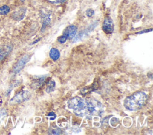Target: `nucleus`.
Segmentation results:
<instances>
[{"label":"nucleus","instance_id":"obj_3","mask_svg":"<svg viewBox=\"0 0 153 135\" xmlns=\"http://www.w3.org/2000/svg\"><path fill=\"white\" fill-rule=\"evenodd\" d=\"M98 23H99L98 20H96V21H93L87 28H85V29L81 31L76 36H75L74 39L73 40V42H78V41L83 39L84 38H85L86 36H88V34L90 32H91L94 30V29L98 25Z\"/></svg>","mask_w":153,"mask_h":135},{"label":"nucleus","instance_id":"obj_6","mask_svg":"<svg viewBox=\"0 0 153 135\" xmlns=\"http://www.w3.org/2000/svg\"><path fill=\"white\" fill-rule=\"evenodd\" d=\"M102 29L103 32L106 34H111L114 32V23L112 18L110 17L106 16L105 17V19L102 24Z\"/></svg>","mask_w":153,"mask_h":135},{"label":"nucleus","instance_id":"obj_18","mask_svg":"<svg viewBox=\"0 0 153 135\" xmlns=\"http://www.w3.org/2000/svg\"><path fill=\"white\" fill-rule=\"evenodd\" d=\"M67 39H68L66 38V37L62 34V36H59V37L57 38V42H59L60 43H65V42L66 41Z\"/></svg>","mask_w":153,"mask_h":135},{"label":"nucleus","instance_id":"obj_1","mask_svg":"<svg viewBox=\"0 0 153 135\" xmlns=\"http://www.w3.org/2000/svg\"><path fill=\"white\" fill-rule=\"evenodd\" d=\"M67 106L79 117L100 116L103 111L101 102L90 98L83 99L79 96L73 97L68 101Z\"/></svg>","mask_w":153,"mask_h":135},{"label":"nucleus","instance_id":"obj_2","mask_svg":"<svg viewBox=\"0 0 153 135\" xmlns=\"http://www.w3.org/2000/svg\"><path fill=\"white\" fill-rule=\"evenodd\" d=\"M147 95L143 92H137L127 96L124 101V107L129 111H137L145 104Z\"/></svg>","mask_w":153,"mask_h":135},{"label":"nucleus","instance_id":"obj_10","mask_svg":"<svg viewBox=\"0 0 153 135\" xmlns=\"http://www.w3.org/2000/svg\"><path fill=\"white\" fill-rule=\"evenodd\" d=\"M41 17L42 19V27L41 29V32H43L47 26L49 25L51 21L50 18V13L49 12H42L41 14Z\"/></svg>","mask_w":153,"mask_h":135},{"label":"nucleus","instance_id":"obj_8","mask_svg":"<svg viewBox=\"0 0 153 135\" xmlns=\"http://www.w3.org/2000/svg\"><path fill=\"white\" fill-rule=\"evenodd\" d=\"M13 49L11 45H5L0 48V61L3 60L10 53Z\"/></svg>","mask_w":153,"mask_h":135},{"label":"nucleus","instance_id":"obj_16","mask_svg":"<svg viewBox=\"0 0 153 135\" xmlns=\"http://www.w3.org/2000/svg\"><path fill=\"white\" fill-rule=\"evenodd\" d=\"M63 133V131L59 128H50L48 131L49 134H61Z\"/></svg>","mask_w":153,"mask_h":135},{"label":"nucleus","instance_id":"obj_11","mask_svg":"<svg viewBox=\"0 0 153 135\" xmlns=\"http://www.w3.org/2000/svg\"><path fill=\"white\" fill-rule=\"evenodd\" d=\"M60 54L59 51L55 48H52L49 52V56L51 59L53 61H57L59 57H60Z\"/></svg>","mask_w":153,"mask_h":135},{"label":"nucleus","instance_id":"obj_12","mask_svg":"<svg viewBox=\"0 0 153 135\" xmlns=\"http://www.w3.org/2000/svg\"><path fill=\"white\" fill-rule=\"evenodd\" d=\"M98 83L97 82H94L93 84H92L91 86H87L86 87H84L82 89V90L81 91V92L82 93V95H85V93H87L88 92H92L94 90H96V89L98 88Z\"/></svg>","mask_w":153,"mask_h":135},{"label":"nucleus","instance_id":"obj_5","mask_svg":"<svg viewBox=\"0 0 153 135\" xmlns=\"http://www.w3.org/2000/svg\"><path fill=\"white\" fill-rule=\"evenodd\" d=\"M30 58V56L28 54H26V55H25L24 56H23L18 61V62L16 63V64L14 67L13 70V73L14 74H17V73H19L23 69V68L25 67V64L29 61Z\"/></svg>","mask_w":153,"mask_h":135},{"label":"nucleus","instance_id":"obj_7","mask_svg":"<svg viewBox=\"0 0 153 135\" xmlns=\"http://www.w3.org/2000/svg\"><path fill=\"white\" fill-rule=\"evenodd\" d=\"M77 32V27L75 25H69L64 30L63 32V35L66 37L67 39H73Z\"/></svg>","mask_w":153,"mask_h":135},{"label":"nucleus","instance_id":"obj_13","mask_svg":"<svg viewBox=\"0 0 153 135\" xmlns=\"http://www.w3.org/2000/svg\"><path fill=\"white\" fill-rule=\"evenodd\" d=\"M45 76H44L36 79L32 84L33 88L36 89V88L39 87L45 82Z\"/></svg>","mask_w":153,"mask_h":135},{"label":"nucleus","instance_id":"obj_21","mask_svg":"<svg viewBox=\"0 0 153 135\" xmlns=\"http://www.w3.org/2000/svg\"><path fill=\"white\" fill-rule=\"evenodd\" d=\"M152 30V29H145L144 30H142L140 32H139L137 33H136L137 34H142V33H147V32H151Z\"/></svg>","mask_w":153,"mask_h":135},{"label":"nucleus","instance_id":"obj_22","mask_svg":"<svg viewBox=\"0 0 153 135\" xmlns=\"http://www.w3.org/2000/svg\"><path fill=\"white\" fill-rule=\"evenodd\" d=\"M7 114V112L5 109H2L0 111V119L1 117H3L4 116H5Z\"/></svg>","mask_w":153,"mask_h":135},{"label":"nucleus","instance_id":"obj_24","mask_svg":"<svg viewBox=\"0 0 153 135\" xmlns=\"http://www.w3.org/2000/svg\"><path fill=\"white\" fill-rule=\"evenodd\" d=\"M20 1H22V2H23V1H25V0H20Z\"/></svg>","mask_w":153,"mask_h":135},{"label":"nucleus","instance_id":"obj_19","mask_svg":"<svg viewBox=\"0 0 153 135\" xmlns=\"http://www.w3.org/2000/svg\"><path fill=\"white\" fill-rule=\"evenodd\" d=\"M50 2L55 4H61L63 2H65L66 0H48Z\"/></svg>","mask_w":153,"mask_h":135},{"label":"nucleus","instance_id":"obj_23","mask_svg":"<svg viewBox=\"0 0 153 135\" xmlns=\"http://www.w3.org/2000/svg\"><path fill=\"white\" fill-rule=\"evenodd\" d=\"M39 40H40V38H39V39H37L36 40H35L34 42H32V44H35V43H37L38 41H39Z\"/></svg>","mask_w":153,"mask_h":135},{"label":"nucleus","instance_id":"obj_9","mask_svg":"<svg viewBox=\"0 0 153 135\" xmlns=\"http://www.w3.org/2000/svg\"><path fill=\"white\" fill-rule=\"evenodd\" d=\"M26 10L25 8L22 7L20 8L19 9H18L17 10L15 11L13 14H12V18L17 21H19L21 20L23 18V17H25V13H26Z\"/></svg>","mask_w":153,"mask_h":135},{"label":"nucleus","instance_id":"obj_15","mask_svg":"<svg viewBox=\"0 0 153 135\" xmlns=\"http://www.w3.org/2000/svg\"><path fill=\"white\" fill-rule=\"evenodd\" d=\"M10 11V8L7 5H4L0 7V14L1 15H6Z\"/></svg>","mask_w":153,"mask_h":135},{"label":"nucleus","instance_id":"obj_17","mask_svg":"<svg viewBox=\"0 0 153 135\" xmlns=\"http://www.w3.org/2000/svg\"><path fill=\"white\" fill-rule=\"evenodd\" d=\"M94 14V11L93 9L88 8L86 10V15L88 17H92Z\"/></svg>","mask_w":153,"mask_h":135},{"label":"nucleus","instance_id":"obj_20","mask_svg":"<svg viewBox=\"0 0 153 135\" xmlns=\"http://www.w3.org/2000/svg\"><path fill=\"white\" fill-rule=\"evenodd\" d=\"M47 116L50 117H51V118H50V120H54V119H55V118L56 117V114H55L53 112H50L49 114H48V115H47Z\"/></svg>","mask_w":153,"mask_h":135},{"label":"nucleus","instance_id":"obj_14","mask_svg":"<svg viewBox=\"0 0 153 135\" xmlns=\"http://www.w3.org/2000/svg\"><path fill=\"white\" fill-rule=\"evenodd\" d=\"M55 86H56V83H55L54 80H49L47 84V87H46V89H45L46 92L49 93L51 92L52 91H53L54 90Z\"/></svg>","mask_w":153,"mask_h":135},{"label":"nucleus","instance_id":"obj_4","mask_svg":"<svg viewBox=\"0 0 153 135\" xmlns=\"http://www.w3.org/2000/svg\"><path fill=\"white\" fill-rule=\"evenodd\" d=\"M31 97V94L30 92L27 90H23L17 94H16L10 101V104H17L23 102L24 101L29 100Z\"/></svg>","mask_w":153,"mask_h":135}]
</instances>
